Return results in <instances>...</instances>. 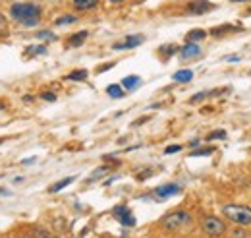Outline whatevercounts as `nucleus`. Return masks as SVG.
Wrapping results in <instances>:
<instances>
[{
    "instance_id": "nucleus-1",
    "label": "nucleus",
    "mask_w": 251,
    "mask_h": 238,
    "mask_svg": "<svg viewBox=\"0 0 251 238\" xmlns=\"http://www.w3.org/2000/svg\"><path fill=\"white\" fill-rule=\"evenodd\" d=\"M41 6L35 2H16L10 8V16L25 27H35L41 21Z\"/></svg>"
},
{
    "instance_id": "nucleus-2",
    "label": "nucleus",
    "mask_w": 251,
    "mask_h": 238,
    "mask_svg": "<svg viewBox=\"0 0 251 238\" xmlns=\"http://www.w3.org/2000/svg\"><path fill=\"white\" fill-rule=\"evenodd\" d=\"M222 215L238 227H250L251 225V207H248V206H238V204L222 206Z\"/></svg>"
},
{
    "instance_id": "nucleus-3",
    "label": "nucleus",
    "mask_w": 251,
    "mask_h": 238,
    "mask_svg": "<svg viewBox=\"0 0 251 238\" xmlns=\"http://www.w3.org/2000/svg\"><path fill=\"white\" fill-rule=\"evenodd\" d=\"M189 223H191V215H189L188 211H184V209L172 211V213H168V215H164V217L160 219V227L166 229V231H170V233L180 231V229L188 227Z\"/></svg>"
},
{
    "instance_id": "nucleus-4",
    "label": "nucleus",
    "mask_w": 251,
    "mask_h": 238,
    "mask_svg": "<svg viewBox=\"0 0 251 238\" xmlns=\"http://www.w3.org/2000/svg\"><path fill=\"white\" fill-rule=\"evenodd\" d=\"M201 229H203V233H205L207 237L219 238L226 233V223H224L222 219L215 217V215H207V217H203V221H201Z\"/></svg>"
},
{
    "instance_id": "nucleus-5",
    "label": "nucleus",
    "mask_w": 251,
    "mask_h": 238,
    "mask_svg": "<svg viewBox=\"0 0 251 238\" xmlns=\"http://www.w3.org/2000/svg\"><path fill=\"white\" fill-rule=\"evenodd\" d=\"M215 10V4L209 2V0H191L188 6H186V12L191 14V16H203L207 12Z\"/></svg>"
},
{
    "instance_id": "nucleus-6",
    "label": "nucleus",
    "mask_w": 251,
    "mask_h": 238,
    "mask_svg": "<svg viewBox=\"0 0 251 238\" xmlns=\"http://www.w3.org/2000/svg\"><path fill=\"white\" fill-rule=\"evenodd\" d=\"M114 217L124 225V227H133L137 221H135V217H133V213L129 211V207L127 206H118V207H114Z\"/></svg>"
},
{
    "instance_id": "nucleus-7",
    "label": "nucleus",
    "mask_w": 251,
    "mask_h": 238,
    "mask_svg": "<svg viewBox=\"0 0 251 238\" xmlns=\"http://www.w3.org/2000/svg\"><path fill=\"white\" fill-rule=\"evenodd\" d=\"M145 41V37L143 35H127L122 43H114V50H129V48H135V47H139L141 43Z\"/></svg>"
},
{
    "instance_id": "nucleus-8",
    "label": "nucleus",
    "mask_w": 251,
    "mask_h": 238,
    "mask_svg": "<svg viewBox=\"0 0 251 238\" xmlns=\"http://www.w3.org/2000/svg\"><path fill=\"white\" fill-rule=\"evenodd\" d=\"M180 186L178 184H164V186H158V188H155V196L157 198H160V200H164V198H170V196H176V194H180Z\"/></svg>"
},
{
    "instance_id": "nucleus-9",
    "label": "nucleus",
    "mask_w": 251,
    "mask_h": 238,
    "mask_svg": "<svg viewBox=\"0 0 251 238\" xmlns=\"http://www.w3.org/2000/svg\"><path fill=\"white\" fill-rule=\"evenodd\" d=\"M87 37H89V31H78V33H74L72 37H68L66 47H68V48H78V47H81V45L85 43Z\"/></svg>"
},
{
    "instance_id": "nucleus-10",
    "label": "nucleus",
    "mask_w": 251,
    "mask_h": 238,
    "mask_svg": "<svg viewBox=\"0 0 251 238\" xmlns=\"http://www.w3.org/2000/svg\"><path fill=\"white\" fill-rule=\"evenodd\" d=\"M180 54H182V58H197L201 54V47L197 43H186L182 47Z\"/></svg>"
},
{
    "instance_id": "nucleus-11",
    "label": "nucleus",
    "mask_w": 251,
    "mask_h": 238,
    "mask_svg": "<svg viewBox=\"0 0 251 238\" xmlns=\"http://www.w3.org/2000/svg\"><path fill=\"white\" fill-rule=\"evenodd\" d=\"M99 4V0H72V6L79 12H87V10H93L95 6Z\"/></svg>"
},
{
    "instance_id": "nucleus-12",
    "label": "nucleus",
    "mask_w": 251,
    "mask_h": 238,
    "mask_svg": "<svg viewBox=\"0 0 251 238\" xmlns=\"http://www.w3.org/2000/svg\"><path fill=\"white\" fill-rule=\"evenodd\" d=\"M172 79L178 83H188L193 79V70H178V72H174Z\"/></svg>"
},
{
    "instance_id": "nucleus-13",
    "label": "nucleus",
    "mask_w": 251,
    "mask_h": 238,
    "mask_svg": "<svg viewBox=\"0 0 251 238\" xmlns=\"http://www.w3.org/2000/svg\"><path fill=\"white\" fill-rule=\"evenodd\" d=\"M207 37V31H203V29H191L188 35H186V41L188 43H199V41H203Z\"/></svg>"
},
{
    "instance_id": "nucleus-14",
    "label": "nucleus",
    "mask_w": 251,
    "mask_h": 238,
    "mask_svg": "<svg viewBox=\"0 0 251 238\" xmlns=\"http://www.w3.org/2000/svg\"><path fill=\"white\" fill-rule=\"evenodd\" d=\"M74 180H76V176H68V178H62V180H58L56 184H52V186L48 188V192H50V194H54V192H60V190H64L66 186H70V184H72Z\"/></svg>"
},
{
    "instance_id": "nucleus-15",
    "label": "nucleus",
    "mask_w": 251,
    "mask_h": 238,
    "mask_svg": "<svg viewBox=\"0 0 251 238\" xmlns=\"http://www.w3.org/2000/svg\"><path fill=\"white\" fill-rule=\"evenodd\" d=\"M139 83H141V78H139V76H126L124 79H122V87L127 89V91L135 89Z\"/></svg>"
},
{
    "instance_id": "nucleus-16",
    "label": "nucleus",
    "mask_w": 251,
    "mask_h": 238,
    "mask_svg": "<svg viewBox=\"0 0 251 238\" xmlns=\"http://www.w3.org/2000/svg\"><path fill=\"white\" fill-rule=\"evenodd\" d=\"M107 93L112 97V99H122L126 93H124V87L120 85V83H112V85H109L107 87Z\"/></svg>"
},
{
    "instance_id": "nucleus-17",
    "label": "nucleus",
    "mask_w": 251,
    "mask_h": 238,
    "mask_svg": "<svg viewBox=\"0 0 251 238\" xmlns=\"http://www.w3.org/2000/svg\"><path fill=\"white\" fill-rule=\"evenodd\" d=\"M66 79L70 81H85L87 79V70H74L66 76Z\"/></svg>"
},
{
    "instance_id": "nucleus-18",
    "label": "nucleus",
    "mask_w": 251,
    "mask_h": 238,
    "mask_svg": "<svg viewBox=\"0 0 251 238\" xmlns=\"http://www.w3.org/2000/svg\"><path fill=\"white\" fill-rule=\"evenodd\" d=\"M76 21H78V16H74V14H64V16H60V17L54 19V25H68V23H76Z\"/></svg>"
},
{
    "instance_id": "nucleus-19",
    "label": "nucleus",
    "mask_w": 251,
    "mask_h": 238,
    "mask_svg": "<svg viewBox=\"0 0 251 238\" xmlns=\"http://www.w3.org/2000/svg\"><path fill=\"white\" fill-rule=\"evenodd\" d=\"M215 153V147H197L191 151V157H205V155H211Z\"/></svg>"
},
{
    "instance_id": "nucleus-20",
    "label": "nucleus",
    "mask_w": 251,
    "mask_h": 238,
    "mask_svg": "<svg viewBox=\"0 0 251 238\" xmlns=\"http://www.w3.org/2000/svg\"><path fill=\"white\" fill-rule=\"evenodd\" d=\"M232 29H238V27H236V25H220V27L211 29V33H213V35H222V33H228V31H232Z\"/></svg>"
},
{
    "instance_id": "nucleus-21",
    "label": "nucleus",
    "mask_w": 251,
    "mask_h": 238,
    "mask_svg": "<svg viewBox=\"0 0 251 238\" xmlns=\"http://www.w3.org/2000/svg\"><path fill=\"white\" fill-rule=\"evenodd\" d=\"M224 138H226V132H224V130H215V132H211V134L207 136V140H211V142H213V140H224Z\"/></svg>"
},
{
    "instance_id": "nucleus-22",
    "label": "nucleus",
    "mask_w": 251,
    "mask_h": 238,
    "mask_svg": "<svg viewBox=\"0 0 251 238\" xmlns=\"http://www.w3.org/2000/svg\"><path fill=\"white\" fill-rule=\"evenodd\" d=\"M176 50H178V47H176V45H164V47L160 48V52H164V54H166V58H168L172 52H176Z\"/></svg>"
},
{
    "instance_id": "nucleus-23",
    "label": "nucleus",
    "mask_w": 251,
    "mask_h": 238,
    "mask_svg": "<svg viewBox=\"0 0 251 238\" xmlns=\"http://www.w3.org/2000/svg\"><path fill=\"white\" fill-rule=\"evenodd\" d=\"M110 169L109 167H101V169H97L93 175H91V180H95V178H99V176H103V175H107Z\"/></svg>"
},
{
    "instance_id": "nucleus-24",
    "label": "nucleus",
    "mask_w": 251,
    "mask_h": 238,
    "mask_svg": "<svg viewBox=\"0 0 251 238\" xmlns=\"http://www.w3.org/2000/svg\"><path fill=\"white\" fill-rule=\"evenodd\" d=\"M2 35H8V21L4 16H0V37Z\"/></svg>"
},
{
    "instance_id": "nucleus-25",
    "label": "nucleus",
    "mask_w": 251,
    "mask_h": 238,
    "mask_svg": "<svg viewBox=\"0 0 251 238\" xmlns=\"http://www.w3.org/2000/svg\"><path fill=\"white\" fill-rule=\"evenodd\" d=\"M207 95H211V93H209V91H201L199 95H193V97L189 99V103H199V101H203Z\"/></svg>"
},
{
    "instance_id": "nucleus-26",
    "label": "nucleus",
    "mask_w": 251,
    "mask_h": 238,
    "mask_svg": "<svg viewBox=\"0 0 251 238\" xmlns=\"http://www.w3.org/2000/svg\"><path fill=\"white\" fill-rule=\"evenodd\" d=\"M37 37H39V39H54V33L48 31V29H45V31H39Z\"/></svg>"
},
{
    "instance_id": "nucleus-27",
    "label": "nucleus",
    "mask_w": 251,
    "mask_h": 238,
    "mask_svg": "<svg viewBox=\"0 0 251 238\" xmlns=\"http://www.w3.org/2000/svg\"><path fill=\"white\" fill-rule=\"evenodd\" d=\"M178 151H182V145H168V147L164 149V153H166V155H170V153H178Z\"/></svg>"
},
{
    "instance_id": "nucleus-28",
    "label": "nucleus",
    "mask_w": 251,
    "mask_h": 238,
    "mask_svg": "<svg viewBox=\"0 0 251 238\" xmlns=\"http://www.w3.org/2000/svg\"><path fill=\"white\" fill-rule=\"evenodd\" d=\"M41 99H45V101H56V95L50 93V91H45V93H41Z\"/></svg>"
},
{
    "instance_id": "nucleus-29",
    "label": "nucleus",
    "mask_w": 251,
    "mask_h": 238,
    "mask_svg": "<svg viewBox=\"0 0 251 238\" xmlns=\"http://www.w3.org/2000/svg\"><path fill=\"white\" fill-rule=\"evenodd\" d=\"M226 60H228V62H238V60H240V56H238V54H234V56H226Z\"/></svg>"
},
{
    "instance_id": "nucleus-30",
    "label": "nucleus",
    "mask_w": 251,
    "mask_h": 238,
    "mask_svg": "<svg viewBox=\"0 0 251 238\" xmlns=\"http://www.w3.org/2000/svg\"><path fill=\"white\" fill-rule=\"evenodd\" d=\"M199 145H201L199 140H191V142H189V147H199Z\"/></svg>"
},
{
    "instance_id": "nucleus-31",
    "label": "nucleus",
    "mask_w": 251,
    "mask_h": 238,
    "mask_svg": "<svg viewBox=\"0 0 251 238\" xmlns=\"http://www.w3.org/2000/svg\"><path fill=\"white\" fill-rule=\"evenodd\" d=\"M31 163H35V157H31V159H25V161H23V165H31Z\"/></svg>"
},
{
    "instance_id": "nucleus-32",
    "label": "nucleus",
    "mask_w": 251,
    "mask_h": 238,
    "mask_svg": "<svg viewBox=\"0 0 251 238\" xmlns=\"http://www.w3.org/2000/svg\"><path fill=\"white\" fill-rule=\"evenodd\" d=\"M109 2H110V4H122L124 0H109Z\"/></svg>"
},
{
    "instance_id": "nucleus-33",
    "label": "nucleus",
    "mask_w": 251,
    "mask_h": 238,
    "mask_svg": "<svg viewBox=\"0 0 251 238\" xmlns=\"http://www.w3.org/2000/svg\"><path fill=\"white\" fill-rule=\"evenodd\" d=\"M45 238H58V237H52V235H45Z\"/></svg>"
},
{
    "instance_id": "nucleus-34",
    "label": "nucleus",
    "mask_w": 251,
    "mask_h": 238,
    "mask_svg": "<svg viewBox=\"0 0 251 238\" xmlns=\"http://www.w3.org/2000/svg\"><path fill=\"white\" fill-rule=\"evenodd\" d=\"M232 2H250V0H232Z\"/></svg>"
},
{
    "instance_id": "nucleus-35",
    "label": "nucleus",
    "mask_w": 251,
    "mask_h": 238,
    "mask_svg": "<svg viewBox=\"0 0 251 238\" xmlns=\"http://www.w3.org/2000/svg\"><path fill=\"white\" fill-rule=\"evenodd\" d=\"M21 238H33V237H31V235H23Z\"/></svg>"
},
{
    "instance_id": "nucleus-36",
    "label": "nucleus",
    "mask_w": 251,
    "mask_h": 238,
    "mask_svg": "<svg viewBox=\"0 0 251 238\" xmlns=\"http://www.w3.org/2000/svg\"><path fill=\"white\" fill-rule=\"evenodd\" d=\"M246 16H251V8L248 10V12H246Z\"/></svg>"
},
{
    "instance_id": "nucleus-37",
    "label": "nucleus",
    "mask_w": 251,
    "mask_h": 238,
    "mask_svg": "<svg viewBox=\"0 0 251 238\" xmlns=\"http://www.w3.org/2000/svg\"><path fill=\"white\" fill-rule=\"evenodd\" d=\"M2 142H4V138H0V143H2Z\"/></svg>"
},
{
    "instance_id": "nucleus-38",
    "label": "nucleus",
    "mask_w": 251,
    "mask_h": 238,
    "mask_svg": "<svg viewBox=\"0 0 251 238\" xmlns=\"http://www.w3.org/2000/svg\"><path fill=\"white\" fill-rule=\"evenodd\" d=\"M0 109H2V105H0Z\"/></svg>"
}]
</instances>
